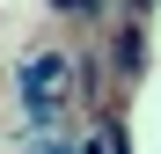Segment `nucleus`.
<instances>
[{
    "instance_id": "f03ea898",
    "label": "nucleus",
    "mask_w": 161,
    "mask_h": 154,
    "mask_svg": "<svg viewBox=\"0 0 161 154\" xmlns=\"http://www.w3.org/2000/svg\"><path fill=\"white\" fill-rule=\"evenodd\" d=\"M139 59H147V37L125 30V37H117V73H139Z\"/></svg>"
},
{
    "instance_id": "7ed1b4c3",
    "label": "nucleus",
    "mask_w": 161,
    "mask_h": 154,
    "mask_svg": "<svg viewBox=\"0 0 161 154\" xmlns=\"http://www.w3.org/2000/svg\"><path fill=\"white\" fill-rule=\"evenodd\" d=\"M51 8H59V15H80V22H88V15H95V0H51Z\"/></svg>"
},
{
    "instance_id": "f257e3e1",
    "label": "nucleus",
    "mask_w": 161,
    "mask_h": 154,
    "mask_svg": "<svg viewBox=\"0 0 161 154\" xmlns=\"http://www.w3.org/2000/svg\"><path fill=\"white\" fill-rule=\"evenodd\" d=\"M66 59L59 51H37L30 66H22V95H30V110H37V125H51V110H59V88H66Z\"/></svg>"
}]
</instances>
